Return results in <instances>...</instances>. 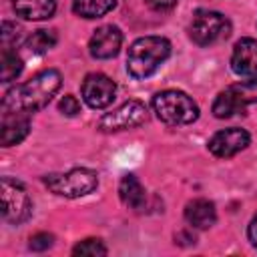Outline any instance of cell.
I'll use <instances>...</instances> for the list:
<instances>
[{
	"instance_id": "5",
	"label": "cell",
	"mask_w": 257,
	"mask_h": 257,
	"mask_svg": "<svg viewBox=\"0 0 257 257\" xmlns=\"http://www.w3.org/2000/svg\"><path fill=\"white\" fill-rule=\"evenodd\" d=\"M189 34L195 44L199 46H211L221 40H225L231 34V22L225 14L215 10H197L193 14Z\"/></svg>"
},
{
	"instance_id": "2",
	"label": "cell",
	"mask_w": 257,
	"mask_h": 257,
	"mask_svg": "<svg viewBox=\"0 0 257 257\" xmlns=\"http://www.w3.org/2000/svg\"><path fill=\"white\" fill-rule=\"evenodd\" d=\"M171 54V42L163 36L137 38L126 54V70L133 78L151 76Z\"/></svg>"
},
{
	"instance_id": "17",
	"label": "cell",
	"mask_w": 257,
	"mask_h": 257,
	"mask_svg": "<svg viewBox=\"0 0 257 257\" xmlns=\"http://www.w3.org/2000/svg\"><path fill=\"white\" fill-rule=\"evenodd\" d=\"M116 6V0H74L72 10L80 18H100Z\"/></svg>"
},
{
	"instance_id": "18",
	"label": "cell",
	"mask_w": 257,
	"mask_h": 257,
	"mask_svg": "<svg viewBox=\"0 0 257 257\" xmlns=\"http://www.w3.org/2000/svg\"><path fill=\"white\" fill-rule=\"evenodd\" d=\"M24 68L22 58L16 54V50L12 48H2V56H0V80L2 82H12Z\"/></svg>"
},
{
	"instance_id": "14",
	"label": "cell",
	"mask_w": 257,
	"mask_h": 257,
	"mask_svg": "<svg viewBox=\"0 0 257 257\" xmlns=\"http://www.w3.org/2000/svg\"><path fill=\"white\" fill-rule=\"evenodd\" d=\"M185 219L193 229H209L217 221L215 205L209 199H195L185 207Z\"/></svg>"
},
{
	"instance_id": "6",
	"label": "cell",
	"mask_w": 257,
	"mask_h": 257,
	"mask_svg": "<svg viewBox=\"0 0 257 257\" xmlns=\"http://www.w3.org/2000/svg\"><path fill=\"white\" fill-rule=\"evenodd\" d=\"M257 102V78H247L221 90L213 102V114L217 118H229L243 112L247 104Z\"/></svg>"
},
{
	"instance_id": "8",
	"label": "cell",
	"mask_w": 257,
	"mask_h": 257,
	"mask_svg": "<svg viewBox=\"0 0 257 257\" xmlns=\"http://www.w3.org/2000/svg\"><path fill=\"white\" fill-rule=\"evenodd\" d=\"M149 118V110L145 102L141 100H126L112 112H106L98 120V131L100 133H116V131H126L145 124Z\"/></svg>"
},
{
	"instance_id": "25",
	"label": "cell",
	"mask_w": 257,
	"mask_h": 257,
	"mask_svg": "<svg viewBox=\"0 0 257 257\" xmlns=\"http://www.w3.org/2000/svg\"><path fill=\"white\" fill-rule=\"evenodd\" d=\"M247 235H249V241L253 247H257V215L251 219L249 223V229H247Z\"/></svg>"
},
{
	"instance_id": "10",
	"label": "cell",
	"mask_w": 257,
	"mask_h": 257,
	"mask_svg": "<svg viewBox=\"0 0 257 257\" xmlns=\"http://www.w3.org/2000/svg\"><path fill=\"white\" fill-rule=\"evenodd\" d=\"M249 141H251V137L245 128L231 126V128L217 131L209 139L207 149L211 151V155H215L219 159H229V157H235L237 153H241L243 149H247Z\"/></svg>"
},
{
	"instance_id": "4",
	"label": "cell",
	"mask_w": 257,
	"mask_h": 257,
	"mask_svg": "<svg viewBox=\"0 0 257 257\" xmlns=\"http://www.w3.org/2000/svg\"><path fill=\"white\" fill-rule=\"evenodd\" d=\"M44 185L60 197L78 199L92 193L98 187V175L92 169H70L66 173H52L44 177Z\"/></svg>"
},
{
	"instance_id": "9",
	"label": "cell",
	"mask_w": 257,
	"mask_h": 257,
	"mask_svg": "<svg viewBox=\"0 0 257 257\" xmlns=\"http://www.w3.org/2000/svg\"><path fill=\"white\" fill-rule=\"evenodd\" d=\"M80 94L90 108H106L116 94V84L102 72H90L80 84Z\"/></svg>"
},
{
	"instance_id": "21",
	"label": "cell",
	"mask_w": 257,
	"mask_h": 257,
	"mask_svg": "<svg viewBox=\"0 0 257 257\" xmlns=\"http://www.w3.org/2000/svg\"><path fill=\"white\" fill-rule=\"evenodd\" d=\"M20 36H22V26L20 24L10 22V20H4L2 22V32H0L2 48H14L16 42L20 40Z\"/></svg>"
},
{
	"instance_id": "15",
	"label": "cell",
	"mask_w": 257,
	"mask_h": 257,
	"mask_svg": "<svg viewBox=\"0 0 257 257\" xmlns=\"http://www.w3.org/2000/svg\"><path fill=\"white\" fill-rule=\"evenodd\" d=\"M118 197L120 201L133 209V211H141L147 203V193H145V187L141 185V181L128 173V175H122L120 183H118Z\"/></svg>"
},
{
	"instance_id": "13",
	"label": "cell",
	"mask_w": 257,
	"mask_h": 257,
	"mask_svg": "<svg viewBox=\"0 0 257 257\" xmlns=\"http://www.w3.org/2000/svg\"><path fill=\"white\" fill-rule=\"evenodd\" d=\"M30 131V118L28 112H2V124H0V143L2 147L18 145L26 139Z\"/></svg>"
},
{
	"instance_id": "3",
	"label": "cell",
	"mask_w": 257,
	"mask_h": 257,
	"mask_svg": "<svg viewBox=\"0 0 257 257\" xmlns=\"http://www.w3.org/2000/svg\"><path fill=\"white\" fill-rule=\"evenodd\" d=\"M153 110L167 124H191L199 118L197 102L183 90H161L153 96Z\"/></svg>"
},
{
	"instance_id": "23",
	"label": "cell",
	"mask_w": 257,
	"mask_h": 257,
	"mask_svg": "<svg viewBox=\"0 0 257 257\" xmlns=\"http://www.w3.org/2000/svg\"><path fill=\"white\" fill-rule=\"evenodd\" d=\"M52 241H54V237L50 233H36V235L30 237L28 247L32 251H46L48 247H52Z\"/></svg>"
},
{
	"instance_id": "1",
	"label": "cell",
	"mask_w": 257,
	"mask_h": 257,
	"mask_svg": "<svg viewBox=\"0 0 257 257\" xmlns=\"http://www.w3.org/2000/svg\"><path fill=\"white\" fill-rule=\"evenodd\" d=\"M62 84V76L54 68H46L36 72L30 80L12 86L2 96V112H36L44 108L52 96L58 92Z\"/></svg>"
},
{
	"instance_id": "20",
	"label": "cell",
	"mask_w": 257,
	"mask_h": 257,
	"mask_svg": "<svg viewBox=\"0 0 257 257\" xmlns=\"http://www.w3.org/2000/svg\"><path fill=\"white\" fill-rule=\"evenodd\" d=\"M72 255H80V257H84V255H88V257H100V255H106V247L102 245L100 239L90 237V239H84V241L76 243L74 249H72Z\"/></svg>"
},
{
	"instance_id": "19",
	"label": "cell",
	"mask_w": 257,
	"mask_h": 257,
	"mask_svg": "<svg viewBox=\"0 0 257 257\" xmlns=\"http://www.w3.org/2000/svg\"><path fill=\"white\" fill-rule=\"evenodd\" d=\"M54 44H56V34H54V30H36V32H32V34L28 36V40H26V48H28V52H32V54H44V52H48Z\"/></svg>"
},
{
	"instance_id": "16",
	"label": "cell",
	"mask_w": 257,
	"mask_h": 257,
	"mask_svg": "<svg viewBox=\"0 0 257 257\" xmlns=\"http://www.w3.org/2000/svg\"><path fill=\"white\" fill-rule=\"evenodd\" d=\"M14 12L26 20H46L54 14V0H12Z\"/></svg>"
},
{
	"instance_id": "12",
	"label": "cell",
	"mask_w": 257,
	"mask_h": 257,
	"mask_svg": "<svg viewBox=\"0 0 257 257\" xmlns=\"http://www.w3.org/2000/svg\"><path fill=\"white\" fill-rule=\"evenodd\" d=\"M231 68L239 76H257V40L241 38L231 54Z\"/></svg>"
},
{
	"instance_id": "22",
	"label": "cell",
	"mask_w": 257,
	"mask_h": 257,
	"mask_svg": "<svg viewBox=\"0 0 257 257\" xmlns=\"http://www.w3.org/2000/svg\"><path fill=\"white\" fill-rule=\"evenodd\" d=\"M58 110H60L62 114H66V116H76V114L80 112V102H78L76 96L64 94V96L60 98V102H58Z\"/></svg>"
},
{
	"instance_id": "7",
	"label": "cell",
	"mask_w": 257,
	"mask_h": 257,
	"mask_svg": "<svg viewBox=\"0 0 257 257\" xmlns=\"http://www.w3.org/2000/svg\"><path fill=\"white\" fill-rule=\"evenodd\" d=\"M0 199H2V219L6 223L20 225L32 215V201L26 189L10 177H2L0 181Z\"/></svg>"
},
{
	"instance_id": "11",
	"label": "cell",
	"mask_w": 257,
	"mask_h": 257,
	"mask_svg": "<svg viewBox=\"0 0 257 257\" xmlns=\"http://www.w3.org/2000/svg\"><path fill=\"white\" fill-rule=\"evenodd\" d=\"M122 44V32L112 26V24H104L100 28L94 30V34L88 40V52L92 58L98 60H106L118 54Z\"/></svg>"
},
{
	"instance_id": "24",
	"label": "cell",
	"mask_w": 257,
	"mask_h": 257,
	"mask_svg": "<svg viewBox=\"0 0 257 257\" xmlns=\"http://www.w3.org/2000/svg\"><path fill=\"white\" fill-rule=\"evenodd\" d=\"M145 2H147L149 8H153V10H157V12L171 10V8L177 4V0H145Z\"/></svg>"
}]
</instances>
